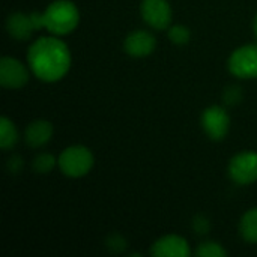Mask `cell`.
<instances>
[{
    "label": "cell",
    "instance_id": "obj_11",
    "mask_svg": "<svg viewBox=\"0 0 257 257\" xmlns=\"http://www.w3.org/2000/svg\"><path fill=\"white\" fill-rule=\"evenodd\" d=\"M6 32L8 35L15 39V41H27L32 38V35L36 30L32 12L30 14H24V12H12L6 17V23H5Z\"/></svg>",
    "mask_w": 257,
    "mask_h": 257
},
{
    "label": "cell",
    "instance_id": "obj_12",
    "mask_svg": "<svg viewBox=\"0 0 257 257\" xmlns=\"http://www.w3.org/2000/svg\"><path fill=\"white\" fill-rule=\"evenodd\" d=\"M53 134H54V128L51 122L45 119H36V120H32L26 126L24 142L27 143V146L33 149H39L45 146L47 143H50V140L53 139Z\"/></svg>",
    "mask_w": 257,
    "mask_h": 257
},
{
    "label": "cell",
    "instance_id": "obj_2",
    "mask_svg": "<svg viewBox=\"0 0 257 257\" xmlns=\"http://www.w3.org/2000/svg\"><path fill=\"white\" fill-rule=\"evenodd\" d=\"M44 29L54 36L72 33L80 23V11L71 0H54L42 11Z\"/></svg>",
    "mask_w": 257,
    "mask_h": 257
},
{
    "label": "cell",
    "instance_id": "obj_15",
    "mask_svg": "<svg viewBox=\"0 0 257 257\" xmlns=\"http://www.w3.org/2000/svg\"><path fill=\"white\" fill-rule=\"evenodd\" d=\"M57 166V158L53 154L41 152L32 160V170L38 175H47L51 173Z\"/></svg>",
    "mask_w": 257,
    "mask_h": 257
},
{
    "label": "cell",
    "instance_id": "obj_3",
    "mask_svg": "<svg viewBox=\"0 0 257 257\" xmlns=\"http://www.w3.org/2000/svg\"><path fill=\"white\" fill-rule=\"evenodd\" d=\"M95 166V157L87 146L72 145L65 148L57 157V167L71 179H80L90 173Z\"/></svg>",
    "mask_w": 257,
    "mask_h": 257
},
{
    "label": "cell",
    "instance_id": "obj_1",
    "mask_svg": "<svg viewBox=\"0 0 257 257\" xmlns=\"http://www.w3.org/2000/svg\"><path fill=\"white\" fill-rule=\"evenodd\" d=\"M27 65L38 80L57 83L71 69V50L59 36H41L27 50Z\"/></svg>",
    "mask_w": 257,
    "mask_h": 257
},
{
    "label": "cell",
    "instance_id": "obj_8",
    "mask_svg": "<svg viewBox=\"0 0 257 257\" xmlns=\"http://www.w3.org/2000/svg\"><path fill=\"white\" fill-rule=\"evenodd\" d=\"M30 68L21 60L5 56L0 60V84L6 90H17L26 86L30 80Z\"/></svg>",
    "mask_w": 257,
    "mask_h": 257
},
{
    "label": "cell",
    "instance_id": "obj_19",
    "mask_svg": "<svg viewBox=\"0 0 257 257\" xmlns=\"http://www.w3.org/2000/svg\"><path fill=\"white\" fill-rule=\"evenodd\" d=\"M223 99H224V102L229 104V105H236V104H239V102L242 101V90H241V87H238V86H230V87H227V89L224 90V93H223Z\"/></svg>",
    "mask_w": 257,
    "mask_h": 257
},
{
    "label": "cell",
    "instance_id": "obj_22",
    "mask_svg": "<svg viewBox=\"0 0 257 257\" xmlns=\"http://www.w3.org/2000/svg\"><path fill=\"white\" fill-rule=\"evenodd\" d=\"M253 33H254V36L257 38V14L254 15V20H253Z\"/></svg>",
    "mask_w": 257,
    "mask_h": 257
},
{
    "label": "cell",
    "instance_id": "obj_7",
    "mask_svg": "<svg viewBox=\"0 0 257 257\" xmlns=\"http://www.w3.org/2000/svg\"><path fill=\"white\" fill-rule=\"evenodd\" d=\"M140 17L151 29L167 30L172 26L173 11L169 0H142Z\"/></svg>",
    "mask_w": 257,
    "mask_h": 257
},
{
    "label": "cell",
    "instance_id": "obj_18",
    "mask_svg": "<svg viewBox=\"0 0 257 257\" xmlns=\"http://www.w3.org/2000/svg\"><path fill=\"white\" fill-rule=\"evenodd\" d=\"M126 247H128L126 239L119 233H114V235L108 236V239H107V248L111 253H123L126 250Z\"/></svg>",
    "mask_w": 257,
    "mask_h": 257
},
{
    "label": "cell",
    "instance_id": "obj_6",
    "mask_svg": "<svg viewBox=\"0 0 257 257\" xmlns=\"http://www.w3.org/2000/svg\"><path fill=\"white\" fill-rule=\"evenodd\" d=\"M203 133L214 142H221L230 130V116L221 105H211L200 114Z\"/></svg>",
    "mask_w": 257,
    "mask_h": 257
},
{
    "label": "cell",
    "instance_id": "obj_21",
    "mask_svg": "<svg viewBox=\"0 0 257 257\" xmlns=\"http://www.w3.org/2000/svg\"><path fill=\"white\" fill-rule=\"evenodd\" d=\"M24 167V160L20 155H11L6 161V169L11 175H18Z\"/></svg>",
    "mask_w": 257,
    "mask_h": 257
},
{
    "label": "cell",
    "instance_id": "obj_20",
    "mask_svg": "<svg viewBox=\"0 0 257 257\" xmlns=\"http://www.w3.org/2000/svg\"><path fill=\"white\" fill-rule=\"evenodd\" d=\"M193 229L197 235H208L211 230V221L205 215H196L193 220Z\"/></svg>",
    "mask_w": 257,
    "mask_h": 257
},
{
    "label": "cell",
    "instance_id": "obj_16",
    "mask_svg": "<svg viewBox=\"0 0 257 257\" xmlns=\"http://www.w3.org/2000/svg\"><path fill=\"white\" fill-rule=\"evenodd\" d=\"M167 36L170 39L172 44L175 45H187L191 39V30L188 26L185 24H172L169 29H167Z\"/></svg>",
    "mask_w": 257,
    "mask_h": 257
},
{
    "label": "cell",
    "instance_id": "obj_5",
    "mask_svg": "<svg viewBox=\"0 0 257 257\" xmlns=\"http://www.w3.org/2000/svg\"><path fill=\"white\" fill-rule=\"evenodd\" d=\"M229 178L236 185H251L257 181V152L245 151L230 158L227 164Z\"/></svg>",
    "mask_w": 257,
    "mask_h": 257
},
{
    "label": "cell",
    "instance_id": "obj_14",
    "mask_svg": "<svg viewBox=\"0 0 257 257\" xmlns=\"http://www.w3.org/2000/svg\"><path fill=\"white\" fill-rule=\"evenodd\" d=\"M20 139V133L15 126V123L3 116L0 119V148L3 151H11Z\"/></svg>",
    "mask_w": 257,
    "mask_h": 257
},
{
    "label": "cell",
    "instance_id": "obj_17",
    "mask_svg": "<svg viewBox=\"0 0 257 257\" xmlns=\"http://www.w3.org/2000/svg\"><path fill=\"white\" fill-rule=\"evenodd\" d=\"M196 254L199 257H226L227 251L217 241H205L197 247Z\"/></svg>",
    "mask_w": 257,
    "mask_h": 257
},
{
    "label": "cell",
    "instance_id": "obj_9",
    "mask_svg": "<svg viewBox=\"0 0 257 257\" xmlns=\"http://www.w3.org/2000/svg\"><path fill=\"white\" fill-rule=\"evenodd\" d=\"M157 48V38L149 30H134L126 35L123 50L130 57L143 59L151 56Z\"/></svg>",
    "mask_w": 257,
    "mask_h": 257
},
{
    "label": "cell",
    "instance_id": "obj_10",
    "mask_svg": "<svg viewBox=\"0 0 257 257\" xmlns=\"http://www.w3.org/2000/svg\"><path fill=\"white\" fill-rule=\"evenodd\" d=\"M155 257H188L191 256L190 244L179 235H164L158 238L149 250Z\"/></svg>",
    "mask_w": 257,
    "mask_h": 257
},
{
    "label": "cell",
    "instance_id": "obj_13",
    "mask_svg": "<svg viewBox=\"0 0 257 257\" xmlns=\"http://www.w3.org/2000/svg\"><path fill=\"white\" fill-rule=\"evenodd\" d=\"M239 235L248 244H257V208L248 209L239 221Z\"/></svg>",
    "mask_w": 257,
    "mask_h": 257
},
{
    "label": "cell",
    "instance_id": "obj_4",
    "mask_svg": "<svg viewBox=\"0 0 257 257\" xmlns=\"http://www.w3.org/2000/svg\"><path fill=\"white\" fill-rule=\"evenodd\" d=\"M229 72L241 80L257 78V44H247L235 48L227 59Z\"/></svg>",
    "mask_w": 257,
    "mask_h": 257
}]
</instances>
